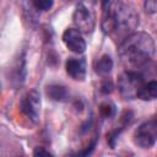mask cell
<instances>
[{"label": "cell", "mask_w": 157, "mask_h": 157, "mask_svg": "<svg viewBox=\"0 0 157 157\" xmlns=\"http://www.w3.org/2000/svg\"><path fill=\"white\" fill-rule=\"evenodd\" d=\"M101 25L105 34L123 40L135 32L139 26V15L128 0H117L107 11H103Z\"/></svg>", "instance_id": "cell-1"}, {"label": "cell", "mask_w": 157, "mask_h": 157, "mask_svg": "<svg viewBox=\"0 0 157 157\" xmlns=\"http://www.w3.org/2000/svg\"><path fill=\"white\" fill-rule=\"evenodd\" d=\"M118 54L126 70L140 69L153 56L155 42L146 32H134L120 42Z\"/></svg>", "instance_id": "cell-2"}, {"label": "cell", "mask_w": 157, "mask_h": 157, "mask_svg": "<svg viewBox=\"0 0 157 157\" xmlns=\"http://www.w3.org/2000/svg\"><path fill=\"white\" fill-rule=\"evenodd\" d=\"M144 77L136 70H125L118 77V91L125 99L137 98V93L144 85Z\"/></svg>", "instance_id": "cell-3"}, {"label": "cell", "mask_w": 157, "mask_h": 157, "mask_svg": "<svg viewBox=\"0 0 157 157\" xmlns=\"http://www.w3.org/2000/svg\"><path fill=\"white\" fill-rule=\"evenodd\" d=\"M157 141V117H153L142 124L134 132V142L141 148H150Z\"/></svg>", "instance_id": "cell-4"}, {"label": "cell", "mask_w": 157, "mask_h": 157, "mask_svg": "<svg viewBox=\"0 0 157 157\" xmlns=\"http://www.w3.org/2000/svg\"><path fill=\"white\" fill-rule=\"evenodd\" d=\"M20 108L22 113L33 123L38 121L40 113V94L37 90L28 91L21 99Z\"/></svg>", "instance_id": "cell-5"}, {"label": "cell", "mask_w": 157, "mask_h": 157, "mask_svg": "<svg viewBox=\"0 0 157 157\" xmlns=\"http://www.w3.org/2000/svg\"><path fill=\"white\" fill-rule=\"evenodd\" d=\"M72 20L76 28L81 32L88 33L94 28V16L90 11V9H87V6H85L83 4H78L75 7Z\"/></svg>", "instance_id": "cell-6"}, {"label": "cell", "mask_w": 157, "mask_h": 157, "mask_svg": "<svg viewBox=\"0 0 157 157\" xmlns=\"http://www.w3.org/2000/svg\"><path fill=\"white\" fill-rule=\"evenodd\" d=\"M63 42L67 49L74 53L81 54L86 50V42L82 37V32L77 28H67L63 33Z\"/></svg>", "instance_id": "cell-7"}, {"label": "cell", "mask_w": 157, "mask_h": 157, "mask_svg": "<svg viewBox=\"0 0 157 157\" xmlns=\"http://www.w3.org/2000/svg\"><path fill=\"white\" fill-rule=\"evenodd\" d=\"M67 75L75 81H83L86 77V61L83 58H70L65 63Z\"/></svg>", "instance_id": "cell-8"}, {"label": "cell", "mask_w": 157, "mask_h": 157, "mask_svg": "<svg viewBox=\"0 0 157 157\" xmlns=\"http://www.w3.org/2000/svg\"><path fill=\"white\" fill-rule=\"evenodd\" d=\"M137 98L141 101L157 99V80L145 82L137 93Z\"/></svg>", "instance_id": "cell-9"}, {"label": "cell", "mask_w": 157, "mask_h": 157, "mask_svg": "<svg viewBox=\"0 0 157 157\" xmlns=\"http://www.w3.org/2000/svg\"><path fill=\"white\" fill-rule=\"evenodd\" d=\"M45 91H47V96L52 101H56V102H63L69 96L67 90L61 85H49Z\"/></svg>", "instance_id": "cell-10"}, {"label": "cell", "mask_w": 157, "mask_h": 157, "mask_svg": "<svg viewBox=\"0 0 157 157\" xmlns=\"http://www.w3.org/2000/svg\"><path fill=\"white\" fill-rule=\"evenodd\" d=\"M112 69H113V60L107 54L102 55L94 64V71L98 75H107L112 71Z\"/></svg>", "instance_id": "cell-11"}, {"label": "cell", "mask_w": 157, "mask_h": 157, "mask_svg": "<svg viewBox=\"0 0 157 157\" xmlns=\"http://www.w3.org/2000/svg\"><path fill=\"white\" fill-rule=\"evenodd\" d=\"M131 118H132L131 112H125V113L123 114V117L120 118V124L117 126V129H114V130L110 131V134H109V136H108V141H109V144H110L112 147L114 146V142H115V140L118 139L120 131L124 129V126H126V125L130 123Z\"/></svg>", "instance_id": "cell-12"}, {"label": "cell", "mask_w": 157, "mask_h": 157, "mask_svg": "<svg viewBox=\"0 0 157 157\" xmlns=\"http://www.w3.org/2000/svg\"><path fill=\"white\" fill-rule=\"evenodd\" d=\"M99 110H101V114L104 118H110L115 114V105L110 102H104V103L101 104Z\"/></svg>", "instance_id": "cell-13"}, {"label": "cell", "mask_w": 157, "mask_h": 157, "mask_svg": "<svg viewBox=\"0 0 157 157\" xmlns=\"http://www.w3.org/2000/svg\"><path fill=\"white\" fill-rule=\"evenodd\" d=\"M32 4L39 11H48L52 9L54 0H32Z\"/></svg>", "instance_id": "cell-14"}, {"label": "cell", "mask_w": 157, "mask_h": 157, "mask_svg": "<svg viewBox=\"0 0 157 157\" xmlns=\"http://www.w3.org/2000/svg\"><path fill=\"white\" fill-rule=\"evenodd\" d=\"M144 9L147 13H156L157 12V0H145Z\"/></svg>", "instance_id": "cell-15"}, {"label": "cell", "mask_w": 157, "mask_h": 157, "mask_svg": "<svg viewBox=\"0 0 157 157\" xmlns=\"http://www.w3.org/2000/svg\"><path fill=\"white\" fill-rule=\"evenodd\" d=\"M112 90H113V85H112L110 80H105V81L102 83V86H101V91H102L103 93H110Z\"/></svg>", "instance_id": "cell-16"}, {"label": "cell", "mask_w": 157, "mask_h": 157, "mask_svg": "<svg viewBox=\"0 0 157 157\" xmlns=\"http://www.w3.org/2000/svg\"><path fill=\"white\" fill-rule=\"evenodd\" d=\"M33 153H34V156H52V153L49 151L44 150L43 147H37Z\"/></svg>", "instance_id": "cell-17"}, {"label": "cell", "mask_w": 157, "mask_h": 157, "mask_svg": "<svg viewBox=\"0 0 157 157\" xmlns=\"http://www.w3.org/2000/svg\"><path fill=\"white\" fill-rule=\"evenodd\" d=\"M112 0H101V6H102V11H107L108 7L110 6Z\"/></svg>", "instance_id": "cell-18"}]
</instances>
